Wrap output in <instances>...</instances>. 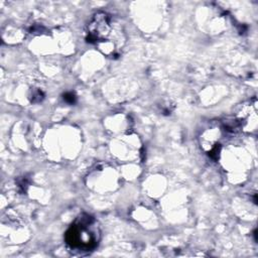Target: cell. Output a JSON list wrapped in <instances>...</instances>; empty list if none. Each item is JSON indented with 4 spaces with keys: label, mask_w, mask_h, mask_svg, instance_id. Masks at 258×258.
Wrapping results in <instances>:
<instances>
[{
    "label": "cell",
    "mask_w": 258,
    "mask_h": 258,
    "mask_svg": "<svg viewBox=\"0 0 258 258\" xmlns=\"http://www.w3.org/2000/svg\"><path fill=\"white\" fill-rule=\"evenodd\" d=\"M94 219L86 214L81 215L66 233V242L72 249L90 251L98 244V232Z\"/></svg>",
    "instance_id": "2"
},
{
    "label": "cell",
    "mask_w": 258,
    "mask_h": 258,
    "mask_svg": "<svg viewBox=\"0 0 258 258\" xmlns=\"http://www.w3.org/2000/svg\"><path fill=\"white\" fill-rule=\"evenodd\" d=\"M76 95L72 92H68L63 95V100L69 104H74L76 102Z\"/></svg>",
    "instance_id": "3"
},
{
    "label": "cell",
    "mask_w": 258,
    "mask_h": 258,
    "mask_svg": "<svg viewBox=\"0 0 258 258\" xmlns=\"http://www.w3.org/2000/svg\"><path fill=\"white\" fill-rule=\"evenodd\" d=\"M42 99H43V93L40 90H37L32 94V102L34 103L40 102Z\"/></svg>",
    "instance_id": "4"
},
{
    "label": "cell",
    "mask_w": 258,
    "mask_h": 258,
    "mask_svg": "<svg viewBox=\"0 0 258 258\" xmlns=\"http://www.w3.org/2000/svg\"><path fill=\"white\" fill-rule=\"evenodd\" d=\"M87 41L95 44L104 54L117 57L124 43V33L112 17L103 11L97 12L87 29Z\"/></svg>",
    "instance_id": "1"
}]
</instances>
